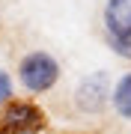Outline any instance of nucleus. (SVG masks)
Masks as SVG:
<instances>
[{"mask_svg":"<svg viewBox=\"0 0 131 134\" xmlns=\"http://www.w3.org/2000/svg\"><path fill=\"white\" fill-rule=\"evenodd\" d=\"M18 81L27 92H48L60 81V63L45 51H30L18 63Z\"/></svg>","mask_w":131,"mask_h":134,"instance_id":"nucleus-1","label":"nucleus"},{"mask_svg":"<svg viewBox=\"0 0 131 134\" xmlns=\"http://www.w3.org/2000/svg\"><path fill=\"white\" fill-rule=\"evenodd\" d=\"M45 116L30 101H9L0 113V134H36Z\"/></svg>","mask_w":131,"mask_h":134,"instance_id":"nucleus-2","label":"nucleus"},{"mask_svg":"<svg viewBox=\"0 0 131 134\" xmlns=\"http://www.w3.org/2000/svg\"><path fill=\"white\" fill-rule=\"evenodd\" d=\"M110 77L107 72H92L87 77H81V83L75 86V104L83 113H98L104 110V104L110 101Z\"/></svg>","mask_w":131,"mask_h":134,"instance_id":"nucleus-3","label":"nucleus"},{"mask_svg":"<svg viewBox=\"0 0 131 134\" xmlns=\"http://www.w3.org/2000/svg\"><path fill=\"white\" fill-rule=\"evenodd\" d=\"M104 30L110 39H131V0L104 3Z\"/></svg>","mask_w":131,"mask_h":134,"instance_id":"nucleus-4","label":"nucleus"},{"mask_svg":"<svg viewBox=\"0 0 131 134\" xmlns=\"http://www.w3.org/2000/svg\"><path fill=\"white\" fill-rule=\"evenodd\" d=\"M110 104H113V110H116L122 119H131V72H125L116 83H113Z\"/></svg>","mask_w":131,"mask_h":134,"instance_id":"nucleus-5","label":"nucleus"},{"mask_svg":"<svg viewBox=\"0 0 131 134\" xmlns=\"http://www.w3.org/2000/svg\"><path fill=\"white\" fill-rule=\"evenodd\" d=\"M107 45H110V51L116 54V57L131 60V39H110L107 36Z\"/></svg>","mask_w":131,"mask_h":134,"instance_id":"nucleus-6","label":"nucleus"},{"mask_svg":"<svg viewBox=\"0 0 131 134\" xmlns=\"http://www.w3.org/2000/svg\"><path fill=\"white\" fill-rule=\"evenodd\" d=\"M12 101V77L0 69V104H9Z\"/></svg>","mask_w":131,"mask_h":134,"instance_id":"nucleus-7","label":"nucleus"}]
</instances>
